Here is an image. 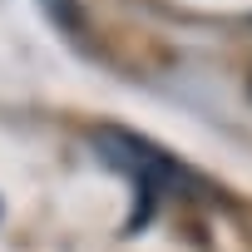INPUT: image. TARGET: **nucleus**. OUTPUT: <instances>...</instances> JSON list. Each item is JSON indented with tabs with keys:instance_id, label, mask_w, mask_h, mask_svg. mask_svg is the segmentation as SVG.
Here are the masks:
<instances>
[{
	"instance_id": "f257e3e1",
	"label": "nucleus",
	"mask_w": 252,
	"mask_h": 252,
	"mask_svg": "<svg viewBox=\"0 0 252 252\" xmlns=\"http://www.w3.org/2000/svg\"><path fill=\"white\" fill-rule=\"evenodd\" d=\"M89 149H94V158L104 168H114V173H124L134 183V213H129V222H124V237H139L154 222V213H158V203L168 193L198 188V178L173 154H163L154 139H144L134 129H114V124H104V129L89 134Z\"/></svg>"
},
{
	"instance_id": "f03ea898",
	"label": "nucleus",
	"mask_w": 252,
	"mask_h": 252,
	"mask_svg": "<svg viewBox=\"0 0 252 252\" xmlns=\"http://www.w3.org/2000/svg\"><path fill=\"white\" fill-rule=\"evenodd\" d=\"M45 10H50V20H55V25L79 30V10H74V0H45Z\"/></svg>"
}]
</instances>
